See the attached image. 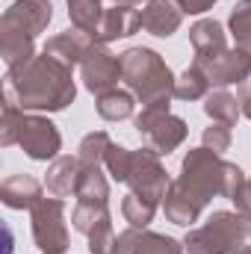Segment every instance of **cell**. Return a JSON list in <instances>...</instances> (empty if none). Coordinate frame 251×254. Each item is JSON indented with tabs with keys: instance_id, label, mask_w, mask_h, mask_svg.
Returning a JSON list of instances; mask_svg holds the SVG:
<instances>
[{
	"instance_id": "6da1fadb",
	"label": "cell",
	"mask_w": 251,
	"mask_h": 254,
	"mask_svg": "<svg viewBox=\"0 0 251 254\" xmlns=\"http://www.w3.org/2000/svg\"><path fill=\"white\" fill-rule=\"evenodd\" d=\"M249 178L243 175V169L237 163L222 160V154L210 151V148H189L184 163H181V175L178 181H172V187L163 198V213L172 225L189 228L192 222H198V216L204 213V207L213 198H228L234 201V195L243 190Z\"/></svg>"
},
{
	"instance_id": "7a4b0ae2",
	"label": "cell",
	"mask_w": 251,
	"mask_h": 254,
	"mask_svg": "<svg viewBox=\"0 0 251 254\" xmlns=\"http://www.w3.org/2000/svg\"><path fill=\"white\" fill-rule=\"evenodd\" d=\"M6 95L24 113H63L77 98L74 71L42 51L21 68L6 71Z\"/></svg>"
},
{
	"instance_id": "3957f363",
	"label": "cell",
	"mask_w": 251,
	"mask_h": 254,
	"mask_svg": "<svg viewBox=\"0 0 251 254\" xmlns=\"http://www.w3.org/2000/svg\"><path fill=\"white\" fill-rule=\"evenodd\" d=\"M122 57V80L142 107L169 104L175 98V74L166 60L151 48H127Z\"/></svg>"
},
{
	"instance_id": "277c9868",
	"label": "cell",
	"mask_w": 251,
	"mask_h": 254,
	"mask_svg": "<svg viewBox=\"0 0 251 254\" xmlns=\"http://www.w3.org/2000/svg\"><path fill=\"white\" fill-rule=\"evenodd\" d=\"M251 246V219L234 210H216L201 228L184 237L187 254H243Z\"/></svg>"
},
{
	"instance_id": "5b68a950",
	"label": "cell",
	"mask_w": 251,
	"mask_h": 254,
	"mask_svg": "<svg viewBox=\"0 0 251 254\" xmlns=\"http://www.w3.org/2000/svg\"><path fill=\"white\" fill-rule=\"evenodd\" d=\"M136 133L148 142L151 151H157L160 157H169L175 148L184 145L189 127L184 119L172 116L169 104H157V107H142V113L136 116Z\"/></svg>"
},
{
	"instance_id": "8992f818",
	"label": "cell",
	"mask_w": 251,
	"mask_h": 254,
	"mask_svg": "<svg viewBox=\"0 0 251 254\" xmlns=\"http://www.w3.org/2000/svg\"><path fill=\"white\" fill-rule=\"evenodd\" d=\"M33 240L42 254L68 252V225H65V201L63 198H42L33 210Z\"/></svg>"
},
{
	"instance_id": "52a82bcc",
	"label": "cell",
	"mask_w": 251,
	"mask_h": 254,
	"mask_svg": "<svg viewBox=\"0 0 251 254\" xmlns=\"http://www.w3.org/2000/svg\"><path fill=\"white\" fill-rule=\"evenodd\" d=\"M125 184L130 187V192H136V195H142V198H148V201H157L160 207H163V198H166V192L172 187L169 172H166V166L160 163V154L151 151V148L133 151Z\"/></svg>"
},
{
	"instance_id": "ba28073f",
	"label": "cell",
	"mask_w": 251,
	"mask_h": 254,
	"mask_svg": "<svg viewBox=\"0 0 251 254\" xmlns=\"http://www.w3.org/2000/svg\"><path fill=\"white\" fill-rule=\"evenodd\" d=\"M80 80L92 95H104L110 89H119L122 80V57H116L107 45L95 42L92 51L80 63Z\"/></svg>"
},
{
	"instance_id": "9c48e42d",
	"label": "cell",
	"mask_w": 251,
	"mask_h": 254,
	"mask_svg": "<svg viewBox=\"0 0 251 254\" xmlns=\"http://www.w3.org/2000/svg\"><path fill=\"white\" fill-rule=\"evenodd\" d=\"M18 145L24 148V154L30 160H39V163H48V160H57L60 157V148H63V136L57 125L39 113H27L24 116V127H21V136H18Z\"/></svg>"
},
{
	"instance_id": "30bf717a",
	"label": "cell",
	"mask_w": 251,
	"mask_h": 254,
	"mask_svg": "<svg viewBox=\"0 0 251 254\" xmlns=\"http://www.w3.org/2000/svg\"><path fill=\"white\" fill-rule=\"evenodd\" d=\"M54 18V3L51 0H15L3 18H0V27L6 30H18V33H27V36H39L48 30Z\"/></svg>"
},
{
	"instance_id": "8fae6325",
	"label": "cell",
	"mask_w": 251,
	"mask_h": 254,
	"mask_svg": "<svg viewBox=\"0 0 251 254\" xmlns=\"http://www.w3.org/2000/svg\"><path fill=\"white\" fill-rule=\"evenodd\" d=\"M198 71H204V77L210 80V86L225 89L234 83H246L251 77V57L243 54L240 48H228L222 57L207 60V63H192Z\"/></svg>"
},
{
	"instance_id": "7c38bea8",
	"label": "cell",
	"mask_w": 251,
	"mask_h": 254,
	"mask_svg": "<svg viewBox=\"0 0 251 254\" xmlns=\"http://www.w3.org/2000/svg\"><path fill=\"white\" fill-rule=\"evenodd\" d=\"M184 243L166 234H154L148 228H127L119 234L116 254H184Z\"/></svg>"
},
{
	"instance_id": "4fadbf2b",
	"label": "cell",
	"mask_w": 251,
	"mask_h": 254,
	"mask_svg": "<svg viewBox=\"0 0 251 254\" xmlns=\"http://www.w3.org/2000/svg\"><path fill=\"white\" fill-rule=\"evenodd\" d=\"M189 42H192V51H195L192 63H207V60H216L228 51V33L216 18L195 21L189 27Z\"/></svg>"
},
{
	"instance_id": "5bb4252c",
	"label": "cell",
	"mask_w": 251,
	"mask_h": 254,
	"mask_svg": "<svg viewBox=\"0 0 251 254\" xmlns=\"http://www.w3.org/2000/svg\"><path fill=\"white\" fill-rule=\"evenodd\" d=\"M181 24H184V9L178 6V0H148L142 6V30L157 39L175 36Z\"/></svg>"
},
{
	"instance_id": "9a60e30c",
	"label": "cell",
	"mask_w": 251,
	"mask_h": 254,
	"mask_svg": "<svg viewBox=\"0 0 251 254\" xmlns=\"http://www.w3.org/2000/svg\"><path fill=\"white\" fill-rule=\"evenodd\" d=\"M92 45H95V36H89V33H83V30H77V27H71V30H65V33H57V36H51L48 42H45V54L48 57H57L60 63L65 65H80L83 63V57L92 51Z\"/></svg>"
},
{
	"instance_id": "2e32d148",
	"label": "cell",
	"mask_w": 251,
	"mask_h": 254,
	"mask_svg": "<svg viewBox=\"0 0 251 254\" xmlns=\"http://www.w3.org/2000/svg\"><path fill=\"white\" fill-rule=\"evenodd\" d=\"M139 27H142V12H136L133 6H113V9H104V18H101V27H98L95 42L110 45V42H116V39L133 36Z\"/></svg>"
},
{
	"instance_id": "e0dca14e",
	"label": "cell",
	"mask_w": 251,
	"mask_h": 254,
	"mask_svg": "<svg viewBox=\"0 0 251 254\" xmlns=\"http://www.w3.org/2000/svg\"><path fill=\"white\" fill-rule=\"evenodd\" d=\"M0 201L9 210H33L42 201V184L30 175H12L0 187Z\"/></svg>"
},
{
	"instance_id": "ac0fdd59",
	"label": "cell",
	"mask_w": 251,
	"mask_h": 254,
	"mask_svg": "<svg viewBox=\"0 0 251 254\" xmlns=\"http://www.w3.org/2000/svg\"><path fill=\"white\" fill-rule=\"evenodd\" d=\"M77 175H80V160L77 157H57L48 169L45 190L51 198H68L77 190Z\"/></svg>"
},
{
	"instance_id": "d6986e66",
	"label": "cell",
	"mask_w": 251,
	"mask_h": 254,
	"mask_svg": "<svg viewBox=\"0 0 251 254\" xmlns=\"http://www.w3.org/2000/svg\"><path fill=\"white\" fill-rule=\"evenodd\" d=\"M74 198H77L80 204H101V207H110V181L104 178L101 166H80Z\"/></svg>"
},
{
	"instance_id": "ffe728a7",
	"label": "cell",
	"mask_w": 251,
	"mask_h": 254,
	"mask_svg": "<svg viewBox=\"0 0 251 254\" xmlns=\"http://www.w3.org/2000/svg\"><path fill=\"white\" fill-rule=\"evenodd\" d=\"M204 113L219 122V125H228V127H237L243 110H240V101L228 92V89H210V95L204 98Z\"/></svg>"
},
{
	"instance_id": "44dd1931",
	"label": "cell",
	"mask_w": 251,
	"mask_h": 254,
	"mask_svg": "<svg viewBox=\"0 0 251 254\" xmlns=\"http://www.w3.org/2000/svg\"><path fill=\"white\" fill-rule=\"evenodd\" d=\"M98 116L104 122H125L133 116V107H136V95L130 89H110L104 95H98Z\"/></svg>"
},
{
	"instance_id": "7402d4cb",
	"label": "cell",
	"mask_w": 251,
	"mask_h": 254,
	"mask_svg": "<svg viewBox=\"0 0 251 254\" xmlns=\"http://www.w3.org/2000/svg\"><path fill=\"white\" fill-rule=\"evenodd\" d=\"M68 3V18H71V27L89 33V36H98V27H101V18H104V6L101 0H65Z\"/></svg>"
},
{
	"instance_id": "603a6c76",
	"label": "cell",
	"mask_w": 251,
	"mask_h": 254,
	"mask_svg": "<svg viewBox=\"0 0 251 254\" xmlns=\"http://www.w3.org/2000/svg\"><path fill=\"white\" fill-rule=\"evenodd\" d=\"M110 148H113L110 133H104V130L86 133L83 142H80V148H77V160H80V166H104Z\"/></svg>"
},
{
	"instance_id": "cb8c5ba5",
	"label": "cell",
	"mask_w": 251,
	"mask_h": 254,
	"mask_svg": "<svg viewBox=\"0 0 251 254\" xmlns=\"http://www.w3.org/2000/svg\"><path fill=\"white\" fill-rule=\"evenodd\" d=\"M157 207H160L157 201H148L136 192H127L122 201V216H125V222H130V228H148L157 216Z\"/></svg>"
},
{
	"instance_id": "d4e9b609",
	"label": "cell",
	"mask_w": 251,
	"mask_h": 254,
	"mask_svg": "<svg viewBox=\"0 0 251 254\" xmlns=\"http://www.w3.org/2000/svg\"><path fill=\"white\" fill-rule=\"evenodd\" d=\"M210 80L204 77V71H198L195 65H189L187 71L175 80V98L178 101H201L210 95Z\"/></svg>"
},
{
	"instance_id": "484cf974",
	"label": "cell",
	"mask_w": 251,
	"mask_h": 254,
	"mask_svg": "<svg viewBox=\"0 0 251 254\" xmlns=\"http://www.w3.org/2000/svg\"><path fill=\"white\" fill-rule=\"evenodd\" d=\"M228 30H231V36H234L237 48L251 57V0H240V3L231 9Z\"/></svg>"
},
{
	"instance_id": "4316f807",
	"label": "cell",
	"mask_w": 251,
	"mask_h": 254,
	"mask_svg": "<svg viewBox=\"0 0 251 254\" xmlns=\"http://www.w3.org/2000/svg\"><path fill=\"white\" fill-rule=\"evenodd\" d=\"M24 110L6 95V104H3V119H0V145L9 148V145H18V136H21V127H24Z\"/></svg>"
},
{
	"instance_id": "83f0119b",
	"label": "cell",
	"mask_w": 251,
	"mask_h": 254,
	"mask_svg": "<svg viewBox=\"0 0 251 254\" xmlns=\"http://www.w3.org/2000/svg\"><path fill=\"white\" fill-rule=\"evenodd\" d=\"M107 219H113V216H110V207H101V204H80V201H77V207H74V213H71V222H74V228H77L83 237H89V231H92L95 225L107 222Z\"/></svg>"
},
{
	"instance_id": "f1b7e54d",
	"label": "cell",
	"mask_w": 251,
	"mask_h": 254,
	"mask_svg": "<svg viewBox=\"0 0 251 254\" xmlns=\"http://www.w3.org/2000/svg\"><path fill=\"white\" fill-rule=\"evenodd\" d=\"M86 240H89V252L92 254H116V243H119V237H116V231H113V219L95 225V228L89 231Z\"/></svg>"
},
{
	"instance_id": "f546056e",
	"label": "cell",
	"mask_w": 251,
	"mask_h": 254,
	"mask_svg": "<svg viewBox=\"0 0 251 254\" xmlns=\"http://www.w3.org/2000/svg\"><path fill=\"white\" fill-rule=\"evenodd\" d=\"M130 157H133V151H127L122 145H116L113 142V148H110V154H107V172H110V178L116 181V184H125L127 181V169H130Z\"/></svg>"
},
{
	"instance_id": "4dcf8cb0",
	"label": "cell",
	"mask_w": 251,
	"mask_h": 254,
	"mask_svg": "<svg viewBox=\"0 0 251 254\" xmlns=\"http://www.w3.org/2000/svg\"><path fill=\"white\" fill-rule=\"evenodd\" d=\"M231 127L228 125H219V122H213L210 127H204V133H201V142H204V148H210V151H216V154H225L228 148H231Z\"/></svg>"
},
{
	"instance_id": "1f68e13d",
	"label": "cell",
	"mask_w": 251,
	"mask_h": 254,
	"mask_svg": "<svg viewBox=\"0 0 251 254\" xmlns=\"http://www.w3.org/2000/svg\"><path fill=\"white\" fill-rule=\"evenodd\" d=\"M234 204H237V213H243L246 219H251V178L243 184V190L234 195Z\"/></svg>"
},
{
	"instance_id": "d6a6232c",
	"label": "cell",
	"mask_w": 251,
	"mask_h": 254,
	"mask_svg": "<svg viewBox=\"0 0 251 254\" xmlns=\"http://www.w3.org/2000/svg\"><path fill=\"white\" fill-rule=\"evenodd\" d=\"M219 0H178V6L184 9V15H204L207 9H213Z\"/></svg>"
},
{
	"instance_id": "836d02e7",
	"label": "cell",
	"mask_w": 251,
	"mask_h": 254,
	"mask_svg": "<svg viewBox=\"0 0 251 254\" xmlns=\"http://www.w3.org/2000/svg\"><path fill=\"white\" fill-rule=\"evenodd\" d=\"M240 110L251 122V86H243V92H240Z\"/></svg>"
},
{
	"instance_id": "e575fe53",
	"label": "cell",
	"mask_w": 251,
	"mask_h": 254,
	"mask_svg": "<svg viewBox=\"0 0 251 254\" xmlns=\"http://www.w3.org/2000/svg\"><path fill=\"white\" fill-rule=\"evenodd\" d=\"M113 3H116V6H133V9H136V6H142V3H148V0H113Z\"/></svg>"
},
{
	"instance_id": "d590c367",
	"label": "cell",
	"mask_w": 251,
	"mask_h": 254,
	"mask_svg": "<svg viewBox=\"0 0 251 254\" xmlns=\"http://www.w3.org/2000/svg\"><path fill=\"white\" fill-rule=\"evenodd\" d=\"M243 254H251V246H249V249H246V252H243Z\"/></svg>"
}]
</instances>
